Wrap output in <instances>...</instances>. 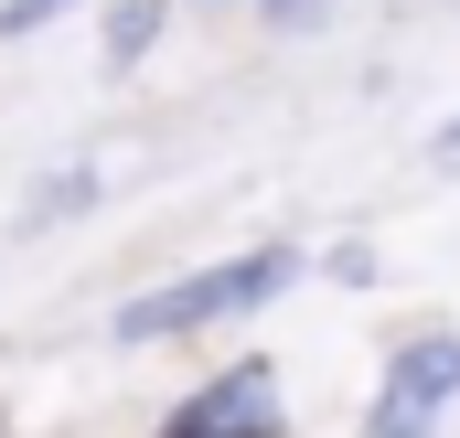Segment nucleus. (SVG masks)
<instances>
[{
  "instance_id": "obj_1",
  "label": "nucleus",
  "mask_w": 460,
  "mask_h": 438,
  "mask_svg": "<svg viewBox=\"0 0 460 438\" xmlns=\"http://www.w3.org/2000/svg\"><path fill=\"white\" fill-rule=\"evenodd\" d=\"M289 246H257V257H226V267H204V278H172V289H150V300H128L118 311V342H161V331H204V321H235V311H257V300H279L289 289Z\"/></svg>"
},
{
  "instance_id": "obj_2",
  "label": "nucleus",
  "mask_w": 460,
  "mask_h": 438,
  "mask_svg": "<svg viewBox=\"0 0 460 438\" xmlns=\"http://www.w3.org/2000/svg\"><path fill=\"white\" fill-rule=\"evenodd\" d=\"M450 396H460V331H429V342H407L385 364V396H375L364 438H429Z\"/></svg>"
},
{
  "instance_id": "obj_3",
  "label": "nucleus",
  "mask_w": 460,
  "mask_h": 438,
  "mask_svg": "<svg viewBox=\"0 0 460 438\" xmlns=\"http://www.w3.org/2000/svg\"><path fill=\"white\" fill-rule=\"evenodd\" d=\"M161 438H279V374H268V364L215 374L204 396H182V407L161 417Z\"/></svg>"
},
{
  "instance_id": "obj_4",
  "label": "nucleus",
  "mask_w": 460,
  "mask_h": 438,
  "mask_svg": "<svg viewBox=\"0 0 460 438\" xmlns=\"http://www.w3.org/2000/svg\"><path fill=\"white\" fill-rule=\"evenodd\" d=\"M161 11H172V0H118V11H108V65H139V54H150Z\"/></svg>"
},
{
  "instance_id": "obj_5",
  "label": "nucleus",
  "mask_w": 460,
  "mask_h": 438,
  "mask_svg": "<svg viewBox=\"0 0 460 438\" xmlns=\"http://www.w3.org/2000/svg\"><path fill=\"white\" fill-rule=\"evenodd\" d=\"M257 11H279V22H300V11H322V0H257Z\"/></svg>"
},
{
  "instance_id": "obj_6",
  "label": "nucleus",
  "mask_w": 460,
  "mask_h": 438,
  "mask_svg": "<svg viewBox=\"0 0 460 438\" xmlns=\"http://www.w3.org/2000/svg\"><path fill=\"white\" fill-rule=\"evenodd\" d=\"M439 161H450V171H460V118H450V128H439Z\"/></svg>"
}]
</instances>
